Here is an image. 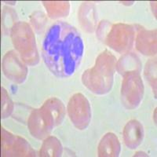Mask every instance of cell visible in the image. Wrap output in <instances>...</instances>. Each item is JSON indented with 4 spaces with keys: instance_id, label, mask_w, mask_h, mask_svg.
Segmentation results:
<instances>
[{
    "instance_id": "obj_1",
    "label": "cell",
    "mask_w": 157,
    "mask_h": 157,
    "mask_svg": "<svg viewBox=\"0 0 157 157\" xmlns=\"http://www.w3.org/2000/svg\"><path fill=\"white\" fill-rule=\"evenodd\" d=\"M83 50L82 37L76 29L66 22L57 21L45 35L42 57L55 76L65 78L73 75L79 66Z\"/></svg>"
},
{
    "instance_id": "obj_2",
    "label": "cell",
    "mask_w": 157,
    "mask_h": 157,
    "mask_svg": "<svg viewBox=\"0 0 157 157\" xmlns=\"http://www.w3.org/2000/svg\"><path fill=\"white\" fill-rule=\"evenodd\" d=\"M116 59L108 50L98 56L94 66L84 71L82 81L84 86L96 94L109 93L113 84Z\"/></svg>"
},
{
    "instance_id": "obj_3",
    "label": "cell",
    "mask_w": 157,
    "mask_h": 157,
    "mask_svg": "<svg viewBox=\"0 0 157 157\" xmlns=\"http://www.w3.org/2000/svg\"><path fill=\"white\" fill-rule=\"evenodd\" d=\"M10 33L13 43L24 62L29 65L37 64L39 57L36 39L30 26L25 22H18L13 25Z\"/></svg>"
},
{
    "instance_id": "obj_4",
    "label": "cell",
    "mask_w": 157,
    "mask_h": 157,
    "mask_svg": "<svg viewBox=\"0 0 157 157\" xmlns=\"http://www.w3.org/2000/svg\"><path fill=\"white\" fill-rule=\"evenodd\" d=\"M121 100L124 107L134 109L139 105L144 94V85L140 72L131 71L123 75Z\"/></svg>"
},
{
    "instance_id": "obj_5",
    "label": "cell",
    "mask_w": 157,
    "mask_h": 157,
    "mask_svg": "<svg viewBox=\"0 0 157 157\" xmlns=\"http://www.w3.org/2000/svg\"><path fill=\"white\" fill-rule=\"evenodd\" d=\"M109 32L101 36H105V42L113 50L124 53L132 48L134 39V29L132 26L124 24L112 25L108 27Z\"/></svg>"
},
{
    "instance_id": "obj_6",
    "label": "cell",
    "mask_w": 157,
    "mask_h": 157,
    "mask_svg": "<svg viewBox=\"0 0 157 157\" xmlns=\"http://www.w3.org/2000/svg\"><path fill=\"white\" fill-rule=\"evenodd\" d=\"M29 131L37 139H43L56 127L55 120L50 111L43 105L41 109L32 111L28 121Z\"/></svg>"
},
{
    "instance_id": "obj_7",
    "label": "cell",
    "mask_w": 157,
    "mask_h": 157,
    "mask_svg": "<svg viewBox=\"0 0 157 157\" xmlns=\"http://www.w3.org/2000/svg\"><path fill=\"white\" fill-rule=\"evenodd\" d=\"M68 114L70 120L78 130L88 127L91 120V109L88 100L82 94H75L68 104Z\"/></svg>"
},
{
    "instance_id": "obj_8",
    "label": "cell",
    "mask_w": 157,
    "mask_h": 157,
    "mask_svg": "<svg viewBox=\"0 0 157 157\" xmlns=\"http://www.w3.org/2000/svg\"><path fill=\"white\" fill-rule=\"evenodd\" d=\"M2 156H34L36 152L29 143L19 136H14L2 128Z\"/></svg>"
},
{
    "instance_id": "obj_9",
    "label": "cell",
    "mask_w": 157,
    "mask_h": 157,
    "mask_svg": "<svg viewBox=\"0 0 157 157\" xmlns=\"http://www.w3.org/2000/svg\"><path fill=\"white\" fill-rule=\"evenodd\" d=\"M2 70L6 76L17 83H22L28 73L26 66L13 50L8 52L2 59Z\"/></svg>"
},
{
    "instance_id": "obj_10",
    "label": "cell",
    "mask_w": 157,
    "mask_h": 157,
    "mask_svg": "<svg viewBox=\"0 0 157 157\" xmlns=\"http://www.w3.org/2000/svg\"><path fill=\"white\" fill-rule=\"evenodd\" d=\"M145 135L141 123L132 120L126 124L123 130V140L125 145L130 149L137 148L141 144Z\"/></svg>"
},
{
    "instance_id": "obj_11",
    "label": "cell",
    "mask_w": 157,
    "mask_h": 157,
    "mask_svg": "<svg viewBox=\"0 0 157 157\" xmlns=\"http://www.w3.org/2000/svg\"><path fill=\"white\" fill-rule=\"evenodd\" d=\"M137 49L145 55H154L156 53V30H143L137 35Z\"/></svg>"
},
{
    "instance_id": "obj_12",
    "label": "cell",
    "mask_w": 157,
    "mask_h": 157,
    "mask_svg": "<svg viewBox=\"0 0 157 157\" xmlns=\"http://www.w3.org/2000/svg\"><path fill=\"white\" fill-rule=\"evenodd\" d=\"M120 149L121 145L118 137L113 133H108L98 145V156H119Z\"/></svg>"
},
{
    "instance_id": "obj_13",
    "label": "cell",
    "mask_w": 157,
    "mask_h": 157,
    "mask_svg": "<svg viewBox=\"0 0 157 157\" xmlns=\"http://www.w3.org/2000/svg\"><path fill=\"white\" fill-rule=\"evenodd\" d=\"M116 68L119 73L124 75L131 71L140 72L141 64L137 56L133 54H127L123 55L117 64H116Z\"/></svg>"
},
{
    "instance_id": "obj_14",
    "label": "cell",
    "mask_w": 157,
    "mask_h": 157,
    "mask_svg": "<svg viewBox=\"0 0 157 157\" xmlns=\"http://www.w3.org/2000/svg\"><path fill=\"white\" fill-rule=\"evenodd\" d=\"M63 152L62 145L57 138L50 136L45 139L41 147L40 156H61Z\"/></svg>"
},
{
    "instance_id": "obj_15",
    "label": "cell",
    "mask_w": 157,
    "mask_h": 157,
    "mask_svg": "<svg viewBox=\"0 0 157 157\" xmlns=\"http://www.w3.org/2000/svg\"><path fill=\"white\" fill-rule=\"evenodd\" d=\"M44 105L50 111L52 116H54L55 125H60L65 116V107L64 104L57 98H52L45 102Z\"/></svg>"
},
{
    "instance_id": "obj_16",
    "label": "cell",
    "mask_w": 157,
    "mask_h": 157,
    "mask_svg": "<svg viewBox=\"0 0 157 157\" xmlns=\"http://www.w3.org/2000/svg\"><path fill=\"white\" fill-rule=\"evenodd\" d=\"M43 4L51 18L65 17L69 11L68 2H43Z\"/></svg>"
},
{
    "instance_id": "obj_17",
    "label": "cell",
    "mask_w": 157,
    "mask_h": 157,
    "mask_svg": "<svg viewBox=\"0 0 157 157\" xmlns=\"http://www.w3.org/2000/svg\"><path fill=\"white\" fill-rule=\"evenodd\" d=\"M145 76L150 86L155 92L156 91V61L155 59H151L147 62L145 70Z\"/></svg>"
},
{
    "instance_id": "obj_18",
    "label": "cell",
    "mask_w": 157,
    "mask_h": 157,
    "mask_svg": "<svg viewBox=\"0 0 157 157\" xmlns=\"http://www.w3.org/2000/svg\"><path fill=\"white\" fill-rule=\"evenodd\" d=\"M13 112V103L6 91L2 88V118L8 117Z\"/></svg>"
}]
</instances>
